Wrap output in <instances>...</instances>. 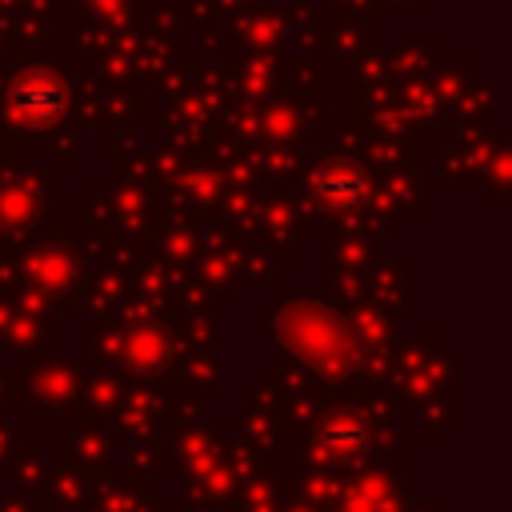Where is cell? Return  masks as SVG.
<instances>
[{
	"mask_svg": "<svg viewBox=\"0 0 512 512\" xmlns=\"http://www.w3.org/2000/svg\"><path fill=\"white\" fill-rule=\"evenodd\" d=\"M320 440L328 448H336V452H356L364 444V428L352 416H332V420L320 424Z\"/></svg>",
	"mask_w": 512,
	"mask_h": 512,
	"instance_id": "obj_2",
	"label": "cell"
},
{
	"mask_svg": "<svg viewBox=\"0 0 512 512\" xmlns=\"http://www.w3.org/2000/svg\"><path fill=\"white\" fill-rule=\"evenodd\" d=\"M316 188H320V196L332 200V204H352V200L364 196V180H360V172H352V168H328V172L316 180Z\"/></svg>",
	"mask_w": 512,
	"mask_h": 512,
	"instance_id": "obj_1",
	"label": "cell"
}]
</instances>
